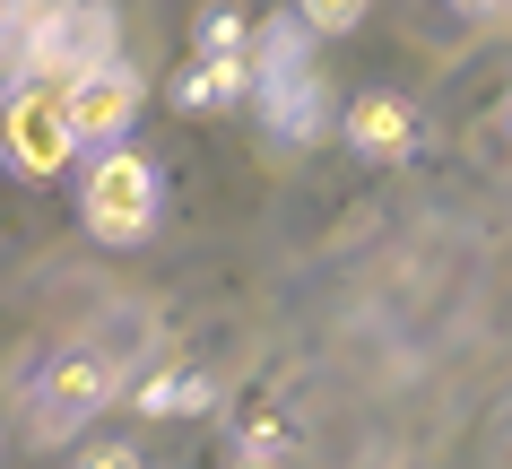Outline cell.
I'll use <instances>...</instances> for the list:
<instances>
[{
  "instance_id": "3",
  "label": "cell",
  "mask_w": 512,
  "mask_h": 469,
  "mask_svg": "<svg viewBox=\"0 0 512 469\" xmlns=\"http://www.w3.org/2000/svg\"><path fill=\"white\" fill-rule=\"evenodd\" d=\"M113 391H122V374H113L105 348H61V357L35 374V426H44V443L70 435V426H87Z\"/></svg>"
},
{
  "instance_id": "8",
  "label": "cell",
  "mask_w": 512,
  "mask_h": 469,
  "mask_svg": "<svg viewBox=\"0 0 512 469\" xmlns=\"http://www.w3.org/2000/svg\"><path fill=\"white\" fill-rule=\"evenodd\" d=\"M235 96H252V70L243 61H183V79H174V105L183 113H217V105H235Z\"/></svg>"
},
{
  "instance_id": "2",
  "label": "cell",
  "mask_w": 512,
  "mask_h": 469,
  "mask_svg": "<svg viewBox=\"0 0 512 469\" xmlns=\"http://www.w3.org/2000/svg\"><path fill=\"white\" fill-rule=\"evenodd\" d=\"M0 157H9V174H27V183H53V174H70V157H79V139H70V105H61V87H0Z\"/></svg>"
},
{
  "instance_id": "11",
  "label": "cell",
  "mask_w": 512,
  "mask_h": 469,
  "mask_svg": "<svg viewBox=\"0 0 512 469\" xmlns=\"http://www.w3.org/2000/svg\"><path fill=\"white\" fill-rule=\"evenodd\" d=\"M252 53V9H209L200 18V61H243Z\"/></svg>"
},
{
  "instance_id": "14",
  "label": "cell",
  "mask_w": 512,
  "mask_h": 469,
  "mask_svg": "<svg viewBox=\"0 0 512 469\" xmlns=\"http://www.w3.org/2000/svg\"><path fill=\"white\" fill-rule=\"evenodd\" d=\"M243 469H278V426H261V435H252V452H243Z\"/></svg>"
},
{
  "instance_id": "4",
  "label": "cell",
  "mask_w": 512,
  "mask_h": 469,
  "mask_svg": "<svg viewBox=\"0 0 512 469\" xmlns=\"http://www.w3.org/2000/svg\"><path fill=\"white\" fill-rule=\"evenodd\" d=\"M105 61H122V18L113 9H53L44 18V53H35V87H79Z\"/></svg>"
},
{
  "instance_id": "12",
  "label": "cell",
  "mask_w": 512,
  "mask_h": 469,
  "mask_svg": "<svg viewBox=\"0 0 512 469\" xmlns=\"http://www.w3.org/2000/svg\"><path fill=\"white\" fill-rule=\"evenodd\" d=\"M356 18H365L356 0H313V9H296V35L304 44H330V35H348Z\"/></svg>"
},
{
  "instance_id": "6",
  "label": "cell",
  "mask_w": 512,
  "mask_h": 469,
  "mask_svg": "<svg viewBox=\"0 0 512 469\" xmlns=\"http://www.w3.org/2000/svg\"><path fill=\"white\" fill-rule=\"evenodd\" d=\"M417 139H426V113H417V96H400V87H365L348 105V148L374 157V166L417 157Z\"/></svg>"
},
{
  "instance_id": "5",
  "label": "cell",
  "mask_w": 512,
  "mask_h": 469,
  "mask_svg": "<svg viewBox=\"0 0 512 469\" xmlns=\"http://www.w3.org/2000/svg\"><path fill=\"white\" fill-rule=\"evenodd\" d=\"M61 105H70V139H79V148H122V131H131L139 105H148V87H139L131 61H105V70H87L79 87H61Z\"/></svg>"
},
{
  "instance_id": "7",
  "label": "cell",
  "mask_w": 512,
  "mask_h": 469,
  "mask_svg": "<svg viewBox=\"0 0 512 469\" xmlns=\"http://www.w3.org/2000/svg\"><path fill=\"white\" fill-rule=\"evenodd\" d=\"M252 96H261V113H270V131L296 139V148H304V139H322V122H330L313 61H304V70H278V79H252Z\"/></svg>"
},
{
  "instance_id": "13",
  "label": "cell",
  "mask_w": 512,
  "mask_h": 469,
  "mask_svg": "<svg viewBox=\"0 0 512 469\" xmlns=\"http://www.w3.org/2000/svg\"><path fill=\"white\" fill-rule=\"evenodd\" d=\"M79 469H148V461H139L131 443H96V452H87V461H79Z\"/></svg>"
},
{
  "instance_id": "1",
  "label": "cell",
  "mask_w": 512,
  "mask_h": 469,
  "mask_svg": "<svg viewBox=\"0 0 512 469\" xmlns=\"http://www.w3.org/2000/svg\"><path fill=\"white\" fill-rule=\"evenodd\" d=\"M157 209H165V183H157V166L139 157L131 139L87 157V174H79V218H87L96 244H139V235L157 226Z\"/></svg>"
},
{
  "instance_id": "10",
  "label": "cell",
  "mask_w": 512,
  "mask_h": 469,
  "mask_svg": "<svg viewBox=\"0 0 512 469\" xmlns=\"http://www.w3.org/2000/svg\"><path fill=\"white\" fill-rule=\"evenodd\" d=\"M44 18H53V9H0V79H9V87L35 79V53H44Z\"/></svg>"
},
{
  "instance_id": "9",
  "label": "cell",
  "mask_w": 512,
  "mask_h": 469,
  "mask_svg": "<svg viewBox=\"0 0 512 469\" xmlns=\"http://www.w3.org/2000/svg\"><path fill=\"white\" fill-rule=\"evenodd\" d=\"M131 400L148 417H209L217 409V383H209V374H174V365H157V374H139Z\"/></svg>"
}]
</instances>
